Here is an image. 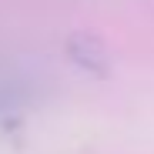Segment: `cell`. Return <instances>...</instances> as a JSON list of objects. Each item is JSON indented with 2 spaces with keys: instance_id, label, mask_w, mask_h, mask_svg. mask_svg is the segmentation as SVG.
Masks as SVG:
<instances>
[{
  "instance_id": "6da1fadb",
  "label": "cell",
  "mask_w": 154,
  "mask_h": 154,
  "mask_svg": "<svg viewBox=\"0 0 154 154\" xmlns=\"http://www.w3.org/2000/svg\"><path fill=\"white\" fill-rule=\"evenodd\" d=\"M37 100V81L14 60H0V131L30 111Z\"/></svg>"
}]
</instances>
